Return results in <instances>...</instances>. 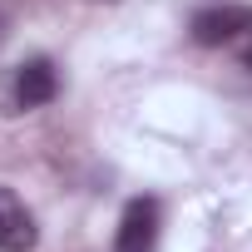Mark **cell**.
I'll return each mask as SVG.
<instances>
[{"label":"cell","mask_w":252,"mask_h":252,"mask_svg":"<svg viewBox=\"0 0 252 252\" xmlns=\"http://www.w3.org/2000/svg\"><path fill=\"white\" fill-rule=\"evenodd\" d=\"M158 222H163L158 198H129L124 218H119V232H114V252H154L158 247Z\"/></svg>","instance_id":"obj_1"},{"label":"cell","mask_w":252,"mask_h":252,"mask_svg":"<svg viewBox=\"0 0 252 252\" xmlns=\"http://www.w3.org/2000/svg\"><path fill=\"white\" fill-rule=\"evenodd\" d=\"M40 227L15 188H0V252H35Z\"/></svg>","instance_id":"obj_2"},{"label":"cell","mask_w":252,"mask_h":252,"mask_svg":"<svg viewBox=\"0 0 252 252\" xmlns=\"http://www.w3.org/2000/svg\"><path fill=\"white\" fill-rule=\"evenodd\" d=\"M247 20H252V10H242V5H208V10L193 15V40L208 45V50L232 45V40L247 30Z\"/></svg>","instance_id":"obj_3"},{"label":"cell","mask_w":252,"mask_h":252,"mask_svg":"<svg viewBox=\"0 0 252 252\" xmlns=\"http://www.w3.org/2000/svg\"><path fill=\"white\" fill-rule=\"evenodd\" d=\"M55 94H60V74L45 55H35L15 69V109H45Z\"/></svg>","instance_id":"obj_4"},{"label":"cell","mask_w":252,"mask_h":252,"mask_svg":"<svg viewBox=\"0 0 252 252\" xmlns=\"http://www.w3.org/2000/svg\"><path fill=\"white\" fill-rule=\"evenodd\" d=\"M0 40H5V15H0Z\"/></svg>","instance_id":"obj_5"},{"label":"cell","mask_w":252,"mask_h":252,"mask_svg":"<svg viewBox=\"0 0 252 252\" xmlns=\"http://www.w3.org/2000/svg\"><path fill=\"white\" fill-rule=\"evenodd\" d=\"M247 30H252V20H247Z\"/></svg>","instance_id":"obj_6"}]
</instances>
